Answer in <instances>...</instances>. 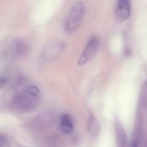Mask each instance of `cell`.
I'll use <instances>...</instances> for the list:
<instances>
[{"mask_svg": "<svg viewBox=\"0 0 147 147\" xmlns=\"http://www.w3.org/2000/svg\"><path fill=\"white\" fill-rule=\"evenodd\" d=\"M85 12V6L83 2L79 1L74 5L64 21V29L67 33L72 34L78 29Z\"/></svg>", "mask_w": 147, "mask_h": 147, "instance_id": "obj_1", "label": "cell"}, {"mask_svg": "<svg viewBox=\"0 0 147 147\" xmlns=\"http://www.w3.org/2000/svg\"><path fill=\"white\" fill-rule=\"evenodd\" d=\"M38 100V97L34 96L25 90L15 97L13 104L15 107L23 111H29L34 108Z\"/></svg>", "mask_w": 147, "mask_h": 147, "instance_id": "obj_2", "label": "cell"}, {"mask_svg": "<svg viewBox=\"0 0 147 147\" xmlns=\"http://www.w3.org/2000/svg\"><path fill=\"white\" fill-rule=\"evenodd\" d=\"M99 40L97 37L92 36L88 41L84 50L82 51L79 61V65H84L94 57L98 49Z\"/></svg>", "mask_w": 147, "mask_h": 147, "instance_id": "obj_3", "label": "cell"}, {"mask_svg": "<svg viewBox=\"0 0 147 147\" xmlns=\"http://www.w3.org/2000/svg\"><path fill=\"white\" fill-rule=\"evenodd\" d=\"M65 44L61 42H55L48 45L43 52L42 59L44 61H51L59 55L65 49Z\"/></svg>", "mask_w": 147, "mask_h": 147, "instance_id": "obj_4", "label": "cell"}, {"mask_svg": "<svg viewBox=\"0 0 147 147\" xmlns=\"http://www.w3.org/2000/svg\"><path fill=\"white\" fill-rule=\"evenodd\" d=\"M131 0H117L115 17L119 22H123L130 16Z\"/></svg>", "mask_w": 147, "mask_h": 147, "instance_id": "obj_5", "label": "cell"}, {"mask_svg": "<svg viewBox=\"0 0 147 147\" xmlns=\"http://www.w3.org/2000/svg\"><path fill=\"white\" fill-rule=\"evenodd\" d=\"M116 140L118 146L125 147L128 144V139L125 131L123 125L118 119H115L114 122Z\"/></svg>", "mask_w": 147, "mask_h": 147, "instance_id": "obj_6", "label": "cell"}, {"mask_svg": "<svg viewBox=\"0 0 147 147\" xmlns=\"http://www.w3.org/2000/svg\"><path fill=\"white\" fill-rule=\"evenodd\" d=\"M28 46L25 42L20 39H16L11 45V51L16 57L24 55L27 53Z\"/></svg>", "mask_w": 147, "mask_h": 147, "instance_id": "obj_7", "label": "cell"}, {"mask_svg": "<svg viewBox=\"0 0 147 147\" xmlns=\"http://www.w3.org/2000/svg\"><path fill=\"white\" fill-rule=\"evenodd\" d=\"M60 127L62 131L66 134H71L74 130V123L70 115L63 114L61 117Z\"/></svg>", "mask_w": 147, "mask_h": 147, "instance_id": "obj_8", "label": "cell"}, {"mask_svg": "<svg viewBox=\"0 0 147 147\" xmlns=\"http://www.w3.org/2000/svg\"><path fill=\"white\" fill-rule=\"evenodd\" d=\"M87 130L89 135L93 137L97 136L99 131L100 127L98 123L92 114L89 115L88 123Z\"/></svg>", "mask_w": 147, "mask_h": 147, "instance_id": "obj_9", "label": "cell"}, {"mask_svg": "<svg viewBox=\"0 0 147 147\" xmlns=\"http://www.w3.org/2000/svg\"><path fill=\"white\" fill-rule=\"evenodd\" d=\"M27 92L29 93L31 95L34 96H37L38 97L39 95V89L37 87L35 86H30L27 87L26 89H25Z\"/></svg>", "mask_w": 147, "mask_h": 147, "instance_id": "obj_10", "label": "cell"}, {"mask_svg": "<svg viewBox=\"0 0 147 147\" xmlns=\"http://www.w3.org/2000/svg\"><path fill=\"white\" fill-rule=\"evenodd\" d=\"M9 144V140L7 138L3 135H1L0 136V146L1 147H6Z\"/></svg>", "mask_w": 147, "mask_h": 147, "instance_id": "obj_11", "label": "cell"}, {"mask_svg": "<svg viewBox=\"0 0 147 147\" xmlns=\"http://www.w3.org/2000/svg\"><path fill=\"white\" fill-rule=\"evenodd\" d=\"M7 82V80L6 78L5 77H3L1 78V80H0V86L1 88H2L3 86H5Z\"/></svg>", "mask_w": 147, "mask_h": 147, "instance_id": "obj_12", "label": "cell"}]
</instances>
